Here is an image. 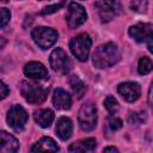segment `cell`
Segmentation results:
<instances>
[{"label": "cell", "mask_w": 153, "mask_h": 153, "mask_svg": "<svg viewBox=\"0 0 153 153\" xmlns=\"http://www.w3.org/2000/svg\"><path fill=\"white\" fill-rule=\"evenodd\" d=\"M121 59V53L115 43H105L99 45L93 53V65L97 68H108L117 63Z\"/></svg>", "instance_id": "cell-1"}, {"label": "cell", "mask_w": 153, "mask_h": 153, "mask_svg": "<svg viewBox=\"0 0 153 153\" xmlns=\"http://www.w3.org/2000/svg\"><path fill=\"white\" fill-rule=\"evenodd\" d=\"M19 88H20V93L25 98V100L31 104L43 103L49 92L48 88H45L41 85H37L35 82H30V81H22Z\"/></svg>", "instance_id": "cell-2"}, {"label": "cell", "mask_w": 153, "mask_h": 153, "mask_svg": "<svg viewBox=\"0 0 153 153\" xmlns=\"http://www.w3.org/2000/svg\"><path fill=\"white\" fill-rule=\"evenodd\" d=\"M91 44H92V41H91L90 36L84 32V33L78 35L76 37H74L71 41L69 48H71V51L73 53V55L79 61L84 62V61H87V59H88Z\"/></svg>", "instance_id": "cell-3"}, {"label": "cell", "mask_w": 153, "mask_h": 153, "mask_svg": "<svg viewBox=\"0 0 153 153\" xmlns=\"http://www.w3.org/2000/svg\"><path fill=\"white\" fill-rule=\"evenodd\" d=\"M78 121H79V126L84 131H91L96 128L97 124V109L96 105L91 102L85 103L80 110H79V115H78Z\"/></svg>", "instance_id": "cell-4"}, {"label": "cell", "mask_w": 153, "mask_h": 153, "mask_svg": "<svg viewBox=\"0 0 153 153\" xmlns=\"http://www.w3.org/2000/svg\"><path fill=\"white\" fill-rule=\"evenodd\" d=\"M31 36H32V39L35 41V43L42 49H48L51 45H54L59 37L57 32L54 29L45 27V26L35 27L31 32Z\"/></svg>", "instance_id": "cell-5"}, {"label": "cell", "mask_w": 153, "mask_h": 153, "mask_svg": "<svg viewBox=\"0 0 153 153\" xmlns=\"http://www.w3.org/2000/svg\"><path fill=\"white\" fill-rule=\"evenodd\" d=\"M129 35L133 39L139 43H147L148 50L152 53V39H153V26L149 23H137L129 27Z\"/></svg>", "instance_id": "cell-6"}, {"label": "cell", "mask_w": 153, "mask_h": 153, "mask_svg": "<svg viewBox=\"0 0 153 153\" xmlns=\"http://www.w3.org/2000/svg\"><path fill=\"white\" fill-rule=\"evenodd\" d=\"M94 6L103 23L110 22L114 17L118 16L122 12V5L120 0H102L97 2Z\"/></svg>", "instance_id": "cell-7"}, {"label": "cell", "mask_w": 153, "mask_h": 153, "mask_svg": "<svg viewBox=\"0 0 153 153\" xmlns=\"http://www.w3.org/2000/svg\"><path fill=\"white\" fill-rule=\"evenodd\" d=\"M7 123L8 126L16 130V131H20L24 129L27 120H29V115L25 111V109L20 105H13L8 112H7Z\"/></svg>", "instance_id": "cell-8"}, {"label": "cell", "mask_w": 153, "mask_h": 153, "mask_svg": "<svg viewBox=\"0 0 153 153\" xmlns=\"http://www.w3.org/2000/svg\"><path fill=\"white\" fill-rule=\"evenodd\" d=\"M86 19H87V14H86L85 8L80 4L72 1L68 6L67 14H66V20H67L68 26L71 29H76L78 26L84 24Z\"/></svg>", "instance_id": "cell-9"}, {"label": "cell", "mask_w": 153, "mask_h": 153, "mask_svg": "<svg viewBox=\"0 0 153 153\" xmlns=\"http://www.w3.org/2000/svg\"><path fill=\"white\" fill-rule=\"evenodd\" d=\"M49 62H50V67L55 72L67 73L72 68L71 59L67 56L65 50H62L61 48H56L53 50V53L50 54V57H49Z\"/></svg>", "instance_id": "cell-10"}, {"label": "cell", "mask_w": 153, "mask_h": 153, "mask_svg": "<svg viewBox=\"0 0 153 153\" xmlns=\"http://www.w3.org/2000/svg\"><path fill=\"white\" fill-rule=\"evenodd\" d=\"M117 91L123 97V99L127 102H135L139 99V97L141 94L140 85L137 82H133V81H127V82L120 84L117 87Z\"/></svg>", "instance_id": "cell-11"}, {"label": "cell", "mask_w": 153, "mask_h": 153, "mask_svg": "<svg viewBox=\"0 0 153 153\" xmlns=\"http://www.w3.org/2000/svg\"><path fill=\"white\" fill-rule=\"evenodd\" d=\"M24 74L33 80H47L49 78L47 68L41 62H36V61H31L25 65Z\"/></svg>", "instance_id": "cell-12"}, {"label": "cell", "mask_w": 153, "mask_h": 153, "mask_svg": "<svg viewBox=\"0 0 153 153\" xmlns=\"http://www.w3.org/2000/svg\"><path fill=\"white\" fill-rule=\"evenodd\" d=\"M53 105L59 110H68L72 106V97L63 88H56L53 94Z\"/></svg>", "instance_id": "cell-13"}, {"label": "cell", "mask_w": 153, "mask_h": 153, "mask_svg": "<svg viewBox=\"0 0 153 153\" xmlns=\"http://www.w3.org/2000/svg\"><path fill=\"white\" fill-rule=\"evenodd\" d=\"M19 148L18 140L8 134L5 130H0V152L2 153H13L17 152Z\"/></svg>", "instance_id": "cell-14"}, {"label": "cell", "mask_w": 153, "mask_h": 153, "mask_svg": "<svg viewBox=\"0 0 153 153\" xmlns=\"http://www.w3.org/2000/svg\"><path fill=\"white\" fill-rule=\"evenodd\" d=\"M72 131H73L72 121L68 117H60L57 123H56V134H57V136L61 140L66 141L71 137Z\"/></svg>", "instance_id": "cell-15"}, {"label": "cell", "mask_w": 153, "mask_h": 153, "mask_svg": "<svg viewBox=\"0 0 153 153\" xmlns=\"http://www.w3.org/2000/svg\"><path fill=\"white\" fill-rule=\"evenodd\" d=\"M59 146L56 145V142L49 137V136H44L41 140H38L32 147H31V152H59Z\"/></svg>", "instance_id": "cell-16"}, {"label": "cell", "mask_w": 153, "mask_h": 153, "mask_svg": "<svg viewBox=\"0 0 153 153\" xmlns=\"http://www.w3.org/2000/svg\"><path fill=\"white\" fill-rule=\"evenodd\" d=\"M97 147V141L93 137H87V139H82L79 140L76 142H73L69 147L68 151L69 152H92L94 148Z\"/></svg>", "instance_id": "cell-17"}, {"label": "cell", "mask_w": 153, "mask_h": 153, "mask_svg": "<svg viewBox=\"0 0 153 153\" xmlns=\"http://www.w3.org/2000/svg\"><path fill=\"white\" fill-rule=\"evenodd\" d=\"M35 121L42 128H48L54 121V112L50 109H39L33 114Z\"/></svg>", "instance_id": "cell-18"}, {"label": "cell", "mask_w": 153, "mask_h": 153, "mask_svg": "<svg viewBox=\"0 0 153 153\" xmlns=\"http://www.w3.org/2000/svg\"><path fill=\"white\" fill-rule=\"evenodd\" d=\"M69 85H71L74 94L78 98H82V96L86 92V85L82 82V80L78 75H71L69 76Z\"/></svg>", "instance_id": "cell-19"}, {"label": "cell", "mask_w": 153, "mask_h": 153, "mask_svg": "<svg viewBox=\"0 0 153 153\" xmlns=\"http://www.w3.org/2000/svg\"><path fill=\"white\" fill-rule=\"evenodd\" d=\"M152 68H153V63H152V61H151L149 57L143 56V57H141V59L139 60L137 71H139L140 74H142V75L148 74V73L152 71Z\"/></svg>", "instance_id": "cell-20"}, {"label": "cell", "mask_w": 153, "mask_h": 153, "mask_svg": "<svg viewBox=\"0 0 153 153\" xmlns=\"http://www.w3.org/2000/svg\"><path fill=\"white\" fill-rule=\"evenodd\" d=\"M104 106H105V109L109 111V114H111V115H114V114L117 112V110H118V103H117V100H116V98H115L114 96H108V97L105 98V100H104Z\"/></svg>", "instance_id": "cell-21"}, {"label": "cell", "mask_w": 153, "mask_h": 153, "mask_svg": "<svg viewBox=\"0 0 153 153\" xmlns=\"http://www.w3.org/2000/svg\"><path fill=\"white\" fill-rule=\"evenodd\" d=\"M130 7L135 12H146L148 7V0H133L130 4Z\"/></svg>", "instance_id": "cell-22"}, {"label": "cell", "mask_w": 153, "mask_h": 153, "mask_svg": "<svg viewBox=\"0 0 153 153\" xmlns=\"http://www.w3.org/2000/svg\"><path fill=\"white\" fill-rule=\"evenodd\" d=\"M129 123L131 124H141L146 121V114L145 112H133L129 116Z\"/></svg>", "instance_id": "cell-23"}, {"label": "cell", "mask_w": 153, "mask_h": 153, "mask_svg": "<svg viewBox=\"0 0 153 153\" xmlns=\"http://www.w3.org/2000/svg\"><path fill=\"white\" fill-rule=\"evenodd\" d=\"M122 124H123V122L117 116L111 115L109 117V120H108V126H109V128L111 130H118L120 128H122Z\"/></svg>", "instance_id": "cell-24"}, {"label": "cell", "mask_w": 153, "mask_h": 153, "mask_svg": "<svg viewBox=\"0 0 153 153\" xmlns=\"http://www.w3.org/2000/svg\"><path fill=\"white\" fill-rule=\"evenodd\" d=\"M10 19H11V12L5 7L0 8V27H4L10 22Z\"/></svg>", "instance_id": "cell-25"}, {"label": "cell", "mask_w": 153, "mask_h": 153, "mask_svg": "<svg viewBox=\"0 0 153 153\" xmlns=\"http://www.w3.org/2000/svg\"><path fill=\"white\" fill-rule=\"evenodd\" d=\"M65 4V0H62L61 2L59 4H54V5H50V6H45L42 11H41V14H50V13H54L56 12L57 10H60Z\"/></svg>", "instance_id": "cell-26"}, {"label": "cell", "mask_w": 153, "mask_h": 153, "mask_svg": "<svg viewBox=\"0 0 153 153\" xmlns=\"http://www.w3.org/2000/svg\"><path fill=\"white\" fill-rule=\"evenodd\" d=\"M8 92H10V90H8V87L0 80V99H4V98H6L7 96H8Z\"/></svg>", "instance_id": "cell-27"}, {"label": "cell", "mask_w": 153, "mask_h": 153, "mask_svg": "<svg viewBox=\"0 0 153 153\" xmlns=\"http://www.w3.org/2000/svg\"><path fill=\"white\" fill-rule=\"evenodd\" d=\"M104 152H118V149L116 147H105Z\"/></svg>", "instance_id": "cell-28"}, {"label": "cell", "mask_w": 153, "mask_h": 153, "mask_svg": "<svg viewBox=\"0 0 153 153\" xmlns=\"http://www.w3.org/2000/svg\"><path fill=\"white\" fill-rule=\"evenodd\" d=\"M5 44H6V39H5L4 37H0V49H1V48H4V47H5Z\"/></svg>", "instance_id": "cell-29"}, {"label": "cell", "mask_w": 153, "mask_h": 153, "mask_svg": "<svg viewBox=\"0 0 153 153\" xmlns=\"http://www.w3.org/2000/svg\"><path fill=\"white\" fill-rule=\"evenodd\" d=\"M0 1H4V2H7L8 0H0Z\"/></svg>", "instance_id": "cell-30"}]
</instances>
